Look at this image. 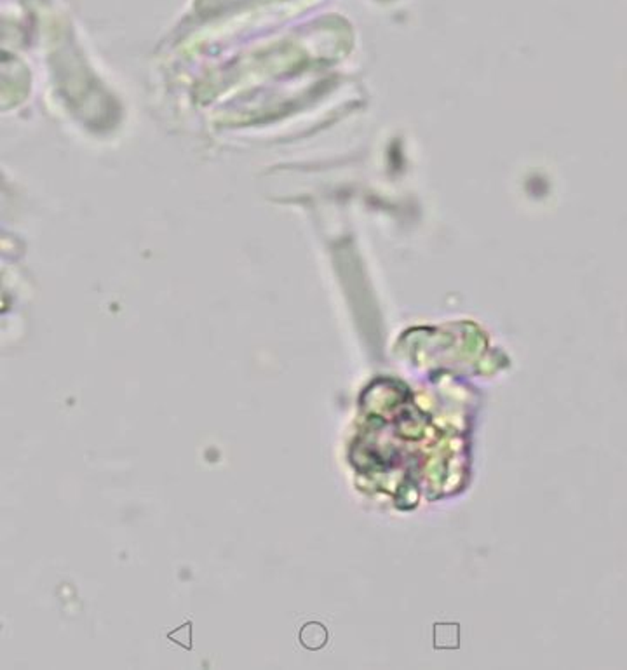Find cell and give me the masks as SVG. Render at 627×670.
<instances>
[{"instance_id":"1","label":"cell","mask_w":627,"mask_h":670,"mask_svg":"<svg viewBox=\"0 0 627 670\" xmlns=\"http://www.w3.org/2000/svg\"><path fill=\"white\" fill-rule=\"evenodd\" d=\"M460 646L458 624H436L434 625V648L456 649Z\"/></svg>"},{"instance_id":"2","label":"cell","mask_w":627,"mask_h":670,"mask_svg":"<svg viewBox=\"0 0 627 670\" xmlns=\"http://www.w3.org/2000/svg\"><path fill=\"white\" fill-rule=\"evenodd\" d=\"M300 642L307 649H321L328 642V630L321 624H307L300 630Z\"/></svg>"}]
</instances>
